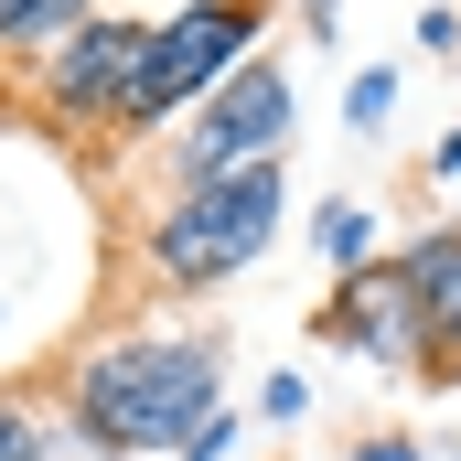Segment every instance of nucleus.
<instances>
[{
    "label": "nucleus",
    "instance_id": "f257e3e1",
    "mask_svg": "<svg viewBox=\"0 0 461 461\" xmlns=\"http://www.w3.org/2000/svg\"><path fill=\"white\" fill-rule=\"evenodd\" d=\"M215 408H226V344H215V333H161V322H140V333H118V344L65 365V429L97 461L183 451Z\"/></svg>",
    "mask_w": 461,
    "mask_h": 461
},
{
    "label": "nucleus",
    "instance_id": "f03ea898",
    "mask_svg": "<svg viewBox=\"0 0 461 461\" xmlns=\"http://www.w3.org/2000/svg\"><path fill=\"white\" fill-rule=\"evenodd\" d=\"M279 226H290V172L279 161L226 172V183H172L150 204V226H140V279L161 301H204V290L247 279L279 247Z\"/></svg>",
    "mask_w": 461,
    "mask_h": 461
},
{
    "label": "nucleus",
    "instance_id": "7ed1b4c3",
    "mask_svg": "<svg viewBox=\"0 0 461 461\" xmlns=\"http://www.w3.org/2000/svg\"><path fill=\"white\" fill-rule=\"evenodd\" d=\"M268 22H279V0H183V11H161L118 140H172L226 76H247V65L268 54Z\"/></svg>",
    "mask_w": 461,
    "mask_h": 461
},
{
    "label": "nucleus",
    "instance_id": "20e7f679",
    "mask_svg": "<svg viewBox=\"0 0 461 461\" xmlns=\"http://www.w3.org/2000/svg\"><path fill=\"white\" fill-rule=\"evenodd\" d=\"M290 129H301L290 65H279V54H258L247 76H226L204 108L161 140V183H226V172H258V161H279V150H290Z\"/></svg>",
    "mask_w": 461,
    "mask_h": 461
},
{
    "label": "nucleus",
    "instance_id": "39448f33",
    "mask_svg": "<svg viewBox=\"0 0 461 461\" xmlns=\"http://www.w3.org/2000/svg\"><path fill=\"white\" fill-rule=\"evenodd\" d=\"M140 54H150V22L97 11L76 43H54V54L32 65V108L54 118V129H97V140H118L129 86H140Z\"/></svg>",
    "mask_w": 461,
    "mask_h": 461
},
{
    "label": "nucleus",
    "instance_id": "423d86ee",
    "mask_svg": "<svg viewBox=\"0 0 461 461\" xmlns=\"http://www.w3.org/2000/svg\"><path fill=\"white\" fill-rule=\"evenodd\" d=\"M312 333L344 344V354H365L375 375H429V322H419V279H408V258H375V268L333 279V290L312 301Z\"/></svg>",
    "mask_w": 461,
    "mask_h": 461
},
{
    "label": "nucleus",
    "instance_id": "0eeeda50",
    "mask_svg": "<svg viewBox=\"0 0 461 461\" xmlns=\"http://www.w3.org/2000/svg\"><path fill=\"white\" fill-rule=\"evenodd\" d=\"M397 258H408V279H419V322H429V386H461V215L419 226Z\"/></svg>",
    "mask_w": 461,
    "mask_h": 461
},
{
    "label": "nucleus",
    "instance_id": "6e6552de",
    "mask_svg": "<svg viewBox=\"0 0 461 461\" xmlns=\"http://www.w3.org/2000/svg\"><path fill=\"white\" fill-rule=\"evenodd\" d=\"M108 0H0V65H43L54 43H76Z\"/></svg>",
    "mask_w": 461,
    "mask_h": 461
},
{
    "label": "nucleus",
    "instance_id": "1a4fd4ad",
    "mask_svg": "<svg viewBox=\"0 0 461 461\" xmlns=\"http://www.w3.org/2000/svg\"><path fill=\"white\" fill-rule=\"evenodd\" d=\"M312 258H322L333 279L375 268V258H386V247H375V204H354V194H322V204H312Z\"/></svg>",
    "mask_w": 461,
    "mask_h": 461
},
{
    "label": "nucleus",
    "instance_id": "9d476101",
    "mask_svg": "<svg viewBox=\"0 0 461 461\" xmlns=\"http://www.w3.org/2000/svg\"><path fill=\"white\" fill-rule=\"evenodd\" d=\"M397 97H408V76H397V65H365V76L344 86V129H354V140H375V129L397 118Z\"/></svg>",
    "mask_w": 461,
    "mask_h": 461
},
{
    "label": "nucleus",
    "instance_id": "9b49d317",
    "mask_svg": "<svg viewBox=\"0 0 461 461\" xmlns=\"http://www.w3.org/2000/svg\"><path fill=\"white\" fill-rule=\"evenodd\" d=\"M76 440V429H54V419H32L22 397H0V461H54Z\"/></svg>",
    "mask_w": 461,
    "mask_h": 461
},
{
    "label": "nucleus",
    "instance_id": "f8f14e48",
    "mask_svg": "<svg viewBox=\"0 0 461 461\" xmlns=\"http://www.w3.org/2000/svg\"><path fill=\"white\" fill-rule=\"evenodd\" d=\"M258 419H268V429H301V419H312V375H290V365H279V375L258 386Z\"/></svg>",
    "mask_w": 461,
    "mask_h": 461
},
{
    "label": "nucleus",
    "instance_id": "ddd939ff",
    "mask_svg": "<svg viewBox=\"0 0 461 461\" xmlns=\"http://www.w3.org/2000/svg\"><path fill=\"white\" fill-rule=\"evenodd\" d=\"M344 461H440V451H429L419 429H365V440H354Z\"/></svg>",
    "mask_w": 461,
    "mask_h": 461
},
{
    "label": "nucleus",
    "instance_id": "4468645a",
    "mask_svg": "<svg viewBox=\"0 0 461 461\" xmlns=\"http://www.w3.org/2000/svg\"><path fill=\"white\" fill-rule=\"evenodd\" d=\"M419 54H429V65H451V54H461V11H451V0L419 11Z\"/></svg>",
    "mask_w": 461,
    "mask_h": 461
},
{
    "label": "nucleus",
    "instance_id": "2eb2a0df",
    "mask_svg": "<svg viewBox=\"0 0 461 461\" xmlns=\"http://www.w3.org/2000/svg\"><path fill=\"white\" fill-rule=\"evenodd\" d=\"M226 451H236V408H215V419H204V429H194L172 461H226Z\"/></svg>",
    "mask_w": 461,
    "mask_h": 461
},
{
    "label": "nucleus",
    "instance_id": "dca6fc26",
    "mask_svg": "<svg viewBox=\"0 0 461 461\" xmlns=\"http://www.w3.org/2000/svg\"><path fill=\"white\" fill-rule=\"evenodd\" d=\"M290 11H301V32H312V43H333V32H344V0H290Z\"/></svg>",
    "mask_w": 461,
    "mask_h": 461
},
{
    "label": "nucleus",
    "instance_id": "f3484780",
    "mask_svg": "<svg viewBox=\"0 0 461 461\" xmlns=\"http://www.w3.org/2000/svg\"><path fill=\"white\" fill-rule=\"evenodd\" d=\"M429 172H440V183H461V129H440V140H429Z\"/></svg>",
    "mask_w": 461,
    "mask_h": 461
},
{
    "label": "nucleus",
    "instance_id": "a211bd4d",
    "mask_svg": "<svg viewBox=\"0 0 461 461\" xmlns=\"http://www.w3.org/2000/svg\"><path fill=\"white\" fill-rule=\"evenodd\" d=\"M451 461H461V451H451Z\"/></svg>",
    "mask_w": 461,
    "mask_h": 461
}]
</instances>
